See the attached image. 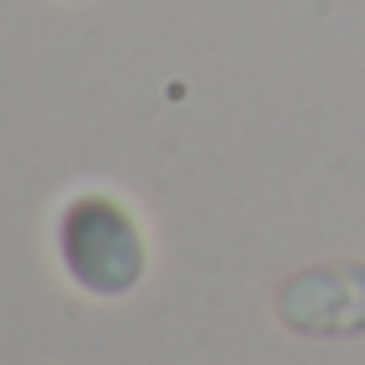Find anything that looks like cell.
Returning a JSON list of instances; mask_svg holds the SVG:
<instances>
[{"label": "cell", "mask_w": 365, "mask_h": 365, "mask_svg": "<svg viewBox=\"0 0 365 365\" xmlns=\"http://www.w3.org/2000/svg\"><path fill=\"white\" fill-rule=\"evenodd\" d=\"M281 323L302 339H355L365 334V265L329 259L307 265L275 292Z\"/></svg>", "instance_id": "obj_2"}, {"label": "cell", "mask_w": 365, "mask_h": 365, "mask_svg": "<svg viewBox=\"0 0 365 365\" xmlns=\"http://www.w3.org/2000/svg\"><path fill=\"white\" fill-rule=\"evenodd\" d=\"M58 255L64 270L91 297H128L143 281V238L122 201L111 196H80L64 207L58 222Z\"/></svg>", "instance_id": "obj_1"}]
</instances>
